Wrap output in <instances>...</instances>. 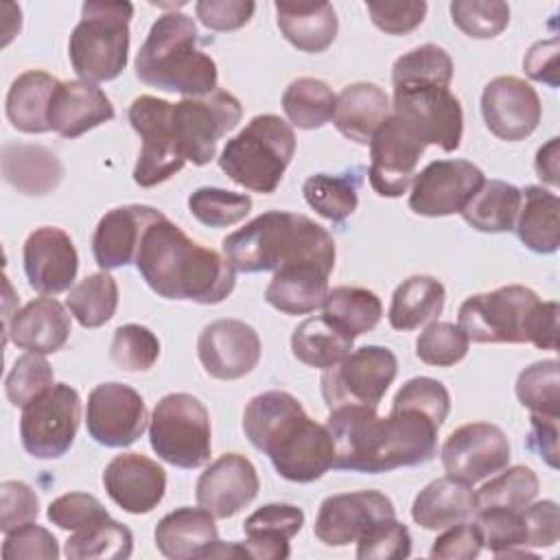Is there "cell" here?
<instances>
[{
  "label": "cell",
  "mask_w": 560,
  "mask_h": 560,
  "mask_svg": "<svg viewBox=\"0 0 560 560\" xmlns=\"http://www.w3.org/2000/svg\"><path fill=\"white\" fill-rule=\"evenodd\" d=\"M451 411L444 389L431 381H407L394 396L387 418L376 407L330 409L326 427L335 444L332 468L387 472L418 466L438 455V431Z\"/></svg>",
  "instance_id": "cell-1"
},
{
  "label": "cell",
  "mask_w": 560,
  "mask_h": 560,
  "mask_svg": "<svg viewBox=\"0 0 560 560\" xmlns=\"http://www.w3.org/2000/svg\"><path fill=\"white\" fill-rule=\"evenodd\" d=\"M243 431L287 481L311 483L335 464L328 427L308 418L289 392L269 389L254 396L243 411Z\"/></svg>",
  "instance_id": "cell-2"
},
{
  "label": "cell",
  "mask_w": 560,
  "mask_h": 560,
  "mask_svg": "<svg viewBox=\"0 0 560 560\" xmlns=\"http://www.w3.org/2000/svg\"><path fill=\"white\" fill-rule=\"evenodd\" d=\"M136 267L149 289L166 300L219 304L236 284V269L225 256L188 238L166 217L147 228Z\"/></svg>",
  "instance_id": "cell-3"
},
{
  "label": "cell",
  "mask_w": 560,
  "mask_h": 560,
  "mask_svg": "<svg viewBox=\"0 0 560 560\" xmlns=\"http://www.w3.org/2000/svg\"><path fill=\"white\" fill-rule=\"evenodd\" d=\"M223 254L236 271H278L295 262L335 269V241L313 219L269 210L223 238Z\"/></svg>",
  "instance_id": "cell-4"
},
{
  "label": "cell",
  "mask_w": 560,
  "mask_h": 560,
  "mask_svg": "<svg viewBox=\"0 0 560 560\" xmlns=\"http://www.w3.org/2000/svg\"><path fill=\"white\" fill-rule=\"evenodd\" d=\"M457 326L477 343H534L558 350V302H540L523 284L470 295L459 306Z\"/></svg>",
  "instance_id": "cell-5"
},
{
  "label": "cell",
  "mask_w": 560,
  "mask_h": 560,
  "mask_svg": "<svg viewBox=\"0 0 560 560\" xmlns=\"http://www.w3.org/2000/svg\"><path fill=\"white\" fill-rule=\"evenodd\" d=\"M197 24L190 15H160L136 55V77L164 92L203 96L217 90V63L197 46Z\"/></svg>",
  "instance_id": "cell-6"
},
{
  "label": "cell",
  "mask_w": 560,
  "mask_h": 560,
  "mask_svg": "<svg viewBox=\"0 0 560 560\" xmlns=\"http://www.w3.org/2000/svg\"><path fill=\"white\" fill-rule=\"evenodd\" d=\"M293 153V127L276 114H258L225 142L219 155V168L234 184L269 195L280 186Z\"/></svg>",
  "instance_id": "cell-7"
},
{
  "label": "cell",
  "mask_w": 560,
  "mask_h": 560,
  "mask_svg": "<svg viewBox=\"0 0 560 560\" xmlns=\"http://www.w3.org/2000/svg\"><path fill=\"white\" fill-rule=\"evenodd\" d=\"M131 18V2H83L81 20L68 42L70 63L83 81H112L125 70Z\"/></svg>",
  "instance_id": "cell-8"
},
{
  "label": "cell",
  "mask_w": 560,
  "mask_h": 560,
  "mask_svg": "<svg viewBox=\"0 0 560 560\" xmlns=\"http://www.w3.org/2000/svg\"><path fill=\"white\" fill-rule=\"evenodd\" d=\"M149 442L155 455L177 468H199L210 462V413L199 398L173 392L160 398L149 418Z\"/></svg>",
  "instance_id": "cell-9"
},
{
  "label": "cell",
  "mask_w": 560,
  "mask_h": 560,
  "mask_svg": "<svg viewBox=\"0 0 560 560\" xmlns=\"http://www.w3.org/2000/svg\"><path fill=\"white\" fill-rule=\"evenodd\" d=\"M241 116L238 98L225 90L173 103L171 127L184 160L195 166L208 164L217 153V142L241 122Z\"/></svg>",
  "instance_id": "cell-10"
},
{
  "label": "cell",
  "mask_w": 560,
  "mask_h": 560,
  "mask_svg": "<svg viewBox=\"0 0 560 560\" xmlns=\"http://www.w3.org/2000/svg\"><path fill=\"white\" fill-rule=\"evenodd\" d=\"M398 374V359L385 346H363L326 368L319 385L328 409L361 405L378 407Z\"/></svg>",
  "instance_id": "cell-11"
},
{
  "label": "cell",
  "mask_w": 560,
  "mask_h": 560,
  "mask_svg": "<svg viewBox=\"0 0 560 560\" xmlns=\"http://www.w3.org/2000/svg\"><path fill=\"white\" fill-rule=\"evenodd\" d=\"M81 422L79 392L55 383L22 407L20 440L24 451L37 459H57L74 442Z\"/></svg>",
  "instance_id": "cell-12"
},
{
  "label": "cell",
  "mask_w": 560,
  "mask_h": 560,
  "mask_svg": "<svg viewBox=\"0 0 560 560\" xmlns=\"http://www.w3.org/2000/svg\"><path fill=\"white\" fill-rule=\"evenodd\" d=\"M392 114L398 116L422 144L457 151L464 133V112L459 98L435 83H411L394 88Z\"/></svg>",
  "instance_id": "cell-13"
},
{
  "label": "cell",
  "mask_w": 560,
  "mask_h": 560,
  "mask_svg": "<svg viewBox=\"0 0 560 560\" xmlns=\"http://www.w3.org/2000/svg\"><path fill=\"white\" fill-rule=\"evenodd\" d=\"M171 105L164 98L142 94L129 105V122L142 140L133 182L142 188L158 186L186 164L171 127Z\"/></svg>",
  "instance_id": "cell-14"
},
{
  "label": "cell",
  "mask_w": 560,
  "mask_h": 560,
  "mask_svg": "<svg viewBox=\"0 0 560 560\" xmlns=\"http://www.w3.org/2000/svg\"><path fill=\"white\" fill-rule=\"evenodd\" d=\"M446 475L477 483L483 481L510 464L508 435L490 422H468L457 427L440 451Z\"/></svg>",
  "instance_id": "cell-15"
},
{
  "label": "cell",
  "mask_w": 560,
  "mask_h": 560,
  "mask_svg": "<svg viewBox=\"0 0 560 560\" xmlns=\"http://www.w3.org/2000/svg\"><path fill=\"white\" fill-rule=\"evenodd\" d=\"M486 182L479 166L466 160H433L416 173L409 208L422 217H448L464 206Z\"/></svg>",
  "instance_id": "cell-16"
},
{
  "label": "cell",
  "mask_w": 560,
  "mask_h": 560,
  "mask_svg": "<svg viewBox=\"0 0 560 560\" xmlns=\"http://www.w3.org/2000/svg\"><path fill=\"white\" fill-rule=\"evenodd\" d=\"M142 396L125 383H101L88 396L85 424L94 442L109 448L133 444L147 429Z\"/></svg>",
  "instance_id": "cell-17"
},
{
  "label": "cell",
  "mask_w": 560,
  "mask_h": 560,
  "mask_svg": "<svg viewBox=\"0 0 560 560\" xmlns=\"http://www.w3.org/2000/svg\"><path fill=\"white\" fill-rule=\"evenodd\" d=\"M422 140L394 114L370 140V184L381 197H400L416 177V166L424 153Z\"/></svg>",
  "instance_id": "cell-18"
},
{
  "label": "cell",
  "mask_w": 560,
  "mask_h": 560,
  "mask_svg": "<svg viewBox=\"0 0 560 560\" xmlns=\"http://www.w3.org/2000/svg\"><path fill=\"white\" fill-rule=\"evenodd\" d=\"M197 354L210 376L219 381H236L258 365L260 337L241 319H217L199 332Z\"/></svg>",
  "instance_id": "cell-19"
},
{
  "label": "cell",
  "mask_w": 560,
  "mask_h": 560,
  "mask_svg": "<svg viewBox=\"0 0 560 560\" xmlns=\"http://www.w3.org/2000/svg\"><path fill=\"white\" fill-rule=\"evenodd\" d=\"M481 116L490 133L516 142L536 131L542 105L527 81L518 77H497L481 92Z\"/></svg>",
  "instance_id": "cell-20"
},
{
  "label": "cell",
  "mask_w": 560,
  "mask_h": 560,
  "mask_svg": "<svg viewBox=\"0 0 560 560\" xmlns=\"http://www.w3.org/2000/svg\"><path fill=\"white\" fill-rule=\"evenodd\" d=\"M396 516L394 503L378 490H357L326 497L315 518V536L328 547L357 542L378 518Z\"/></svg>",
  "instance_id": "cell-21"
},
{
  "label": "cell",
  "mask_w": 560,
  "mask_h": 560,
  "mask_svg": "<svg viewBox=\"0 0 560 560\" xmlns=\"http://www.w3.org/2000/svg\"><path fill=\"white\" fill-rule=\"evenodd\" d=\"M22 260L26 280L37 293L57 295L72 289L79 254L61 228L44 225L31 232L22 247Z\"/></svg>",
  "instance_id": "cell-22"
},
{
  "label": "cell",
  "mask_w": 560,
  "mask_h": 560,
  "mask_svg": "<svg viewBox=\"0 0 560 560\" xmlns=\"http://www.w3.org/2000/svg\"><path fill=\"white\" fill-rule=\"evenodd\" d=\"M258 488L254 464L245 455L225 453L199 475L195 497L214 518H230L256 499Z\"/></svg>",
  "instance_id": "cell-23"
},
{
  "label": "cell",
  "mask_w": 560,
  "mask_h": 560,
  "mask_svg": "<svg viewBox=\"0 0 560 560\" xmlns=\"http://www.w3.org/2000/svg\"><path fill=\"white\" fill-rule=\"evenodd\" d=\"M109 499L129 514H147L166 492L164 468L140 453H120L103 470Z\"/></svg>",
  "instance_id": "cell-24"
},
{
  "label": "cell",
  "mask_w": 560,
  "mask_h": 560,
  "mask_svg": "<svg viewBox=\"0 0 560 560\" xmlns=\"http://www.w3.org/2000/svg\"><path fill=\"white\" fill-rule=\"evenodd\" d=\"M162 217L164 214L160 210L140 203L109 210L105 217H101L92 236V254L96 265L107 271L136 262L147 228Z\"/></svg>",
  "instance_id": "cell-25"
},
{
  "label": "cell",
  "mask_w": 560,
  "mask_h": 560,
  "mask_svg": "<svg viewBox=\"0 0 560 560\" xmlns=\"http://www.w3.org/2000/svg\"><path fill=\"white\" fill-rule=\"evenodd\" d=\"M112 118L114 105L107 94L98 85L83 79L59 83L48 107L50 131L70 140Z\"/></svg>",
  "instance_id": "cell-26"
},
{
  "label": "cell",
  "mask_w": 560,
  "mask_h": 560,
  "mask_svg": "<svg viewBox=\"0 0 560 560\" xmlns=\"http://www.w3.org/2000/svg\"><path fill=\"white\" fill-rule=\"evenodd\" d=\"M4 330L7 339L20 350L50 354L66 346L70 337V315L55 298H37L15 311Z\"/></svg>",
  "instance_id": "cell-27"
},
{
  "label": "cell",
  "mask_w": 560,
  "mask_h": 560,
  "mask_svg": "<svg viewBox=\"0 0 560 560\" xmlns=\"http://www.w3.org/2000/svg\"><path fill=\"white\" fill-rule=\"evenodd\" d=\"M304 512L291 503H267L249 514L243 523L245 542H241L249 558L284 560L291 556V538L302 529Z\"/></svg>",
  "instance_id": "cell-28"
},
{
  "label": "cell",
  "mask_w": 560,
  "mask_h": 560,
  "mask_svg": "<svg viewBox=\"0 0 560 560\" xmlns=\"http://www.w3.org/2000/svg\"><path fill=\"white\" fill-rule=\"evenodd\" d=\"M330 269L317 262H295L273 271L265 300L280 313L306 315L319 308L328 293Z\"/></svg>",
  "instance_id": "cell-29"
},
{
  "label": "cell",
  "mask_w": 560,
  "mask_h": 560,
  "mask_svg": "<svg viewBox=\"0 0 560 560\" xmlns=\"http://www.w3.org/2000/svg\"><path fill=\"white\" fill-rule=\"evenodd\" d=\"M155 547L171 560L203 558L219 540L214 516L199 508H177L155 525Z\"/></svg>",
  "instance_id": "cell-30"
},
{
  "label": "cell",
  "mask_w": 560,
  "mask_h": 560,
  "mask_svg": "<svg viewBox=\"0 0 560 560\" xmlns=\"http://www.w3.org/2000/svg\"><path fill=\"white\" fill-rule=\"evenodd\" d=\"M392 114V103L385 90L376 83L359 81L346 85L335 103L332 122L341 136L357 144H370L376 129Z\"/></svg>",
  "instance_id": "cell-31"
},
{
  "label": "cell",
  "mask_w": 560,
  "mask_h": 560,
  "mask_svg": "<svg viewBox=\"0 0 560 560\" xmlns=\"http://www.w3.org/2000/svg\"><path fill=\"white\" fill-rule=\"evenodd\" d=\"M0 168L4 182L22 195H48L63 177L61 160L42 144L7 142L0 153Z\"/></svg>",
  "instance_id": "cell-32"
},
{
  "label": "cell",
  "mask_w": 560,
  "mask_h": 560,
  "mask_svg": "<svg viewBox=\"0 0 560 560\" xmlns=\"http://www.w3.org/2000/svg\"><path fill=\"white\" fill-rule=\"evenodd\" d=\"M475 514V490L451 475L433 479L413 499L411 518L422 529H446Z\"/></svg>",
  "instance_id": "cell-33"
},
{
  "label": "cell",
  "mask_w": 560,
  "mask_h": 560,
  "mask_svg": "<svg viewBox=\"0 0 560 560\" xmlns=\"http://www.w3.org/2000/svg\"><path fill=\"white\" fill-rule=\"evenodd\" d=\"M278 28L304 52H324L337 37V13L330 2H276Z\"/></svg>",
  "instance_id": "cell-34"
},
{
  "label": "cell",
  "mask_w": 560,
  "mask_h": 560,
  "mask_svg": "<svg viewBox=\"0 0 560 560\" xmlns=\"http://www.w3.org/2000/svg\"><path fill=\"white\" fill-rule=\"evenodd\" d=\"M59 79L44 70L22 72L7 92V118L22 133H46L48 107L59 88Z\"/></svg>",
  "instance_id": "cell-35"
},
{
  "label": "cell",
  "mask_w": 560,
  "mask_h": 560,
  "mask_svg": "<svg viewBox=\"0 0 560 560\" xmlns=\"http://www.w3.org/2000/svg\"><path fill=\"white\" fill-rule=\"evenodd\" d=\"M560 199L542 186L521 190V210L514 230L521 243L536 254H553L560 245Z\"/></svg>",
  "instance_id": "cell-36"
},
{
  "label": "cell",
  "mask_w": 560,
  "mask_h": 560,
  "mask_svg": "<svg viewBox=\"0 0 560 560\" xmlns=\"http://www.w3.org/2000/svg\"><path fill=\"white\" fill-rule=\"evenodd\" d=\"M446 291L444 284L433 276H409L402 280L394 295L387 311L389 326L394 330H413L422 324L433 322L444 308Z\"/></svg>",
  "instance_id": "cell-37"
},
{
  "label": "cell",
  "mask_w": 560,
  "mask_h": 560,
  "mask_svg": "<svg viewBox=\"0 0 560 560\" xmlns=\"http://www.w3.org/2000/svg\"><path fill=\"white\" fill-rule=\"evenodd\" d=\"M521 210V190L503 179L483 182L481 188L459 212L464 221L488 234H501L514 230Z\"/></svg>",
  "instance_id": "cell-38"
},
{
  "label": "cell",
  "mask_w": 560,
  "mask_h": 560,
  "mask_svg": "<svg viewBox=\"0 0 560 560\" xmlns=\"http://www.w3.org/2000/svg\"><path fill=\"white\" fill-rule=\"evenodd\" d=\"M354 339L341 332L324 315L300 322L291 335L293 357L308 368H332L352 352Z\"/></svg>",
  "instance_id": "cell-39"
},
{
  "label": "cell",
  "mask_w": 560,
  "mask_h": 560,
  "mask_svg": "<svg viewBox=\"0 0 560 560\" xmlns=\"http://www.w3.org/2000/svg\"><path fill=\"white\" fill-rule=\"evenodd\" d=\"M322 306H324V317L352 339L376 328L383 315V304L378 295L363 287L343 284V287L328 289Z\"/></svg>",
  "instance_id": "cell-40"
},
{
  "label": "cell",
  "mask_w": 560,
  "mask_h": 560,
  "mask_svg": "<svg viewBox=\"0 0 560 560\" xmlns=\"http://www.w3.org/2000/svg\"><path fill=\"white\" fill-rule=\"evenodd\" d=\"M337 96L332 90L313 77L291 81L282 94V109L289 122L298 129H319L335 116Z\"/></svg>",
  "instance_id": "cell-41"
},
{
  "label": "cell",
  "mask_w": 560,
  "mask_h": 560,
  "mask_svg": "<svg viewBox=\"0 0 560 560\" xmlns=\"http://www.w3.org/2000/svg\"><path fill=\"white\" fill-rule=\"evenodd\" d=\"M133 551V534L118 521L105 518L92 527L72 532L66 540V558L70 560H125Z\"/></svg>",
  "instance_id": "cell-42"
},
{
  "label": "cell",
  "mask_w": 560,
  "mask_h": 560,
  "mask_svg": "<svg viewBox=\"0 0 560 560\" xmlns=\"http://www.w3.org/2000/svg\"><path fill=\"white\" fill-rule=\"evenodd\" d=\"M66 306L83 328H98L116 313L118 284L107 271L90 273L68 291Z\"/></svg>",
  "instance_id": "cell-43"
},
{
  "label": "cell",
  "mask_w": 560,
  "mask_h": 560,
  "mask_svg": "<svg viewBox=\"0 0 560 560\" xmlns=\"http://www.w3.org/2000/svg\"><path fill=\"white\" fill-rule=\"evenodd\" d=\"M538 477L529 466H512L499 470L488 483L475 492V512L503 508V510H523L538 494Z\"/></svg>",
  "instance_id": "cell-44"
},
{
  "label": "cell",
  "mask_w": 560,
  "mask_h": 560,
  "mask_svg": "<svg viewBox=\"0 0 560 560\" xmlns=\"http://www.w3.org/2000/svg\"><path fill=\"white\" fill-rule=\"evenodd\" d=\"M306 203L324 219L332 223L346 221L359 206L357 179L348 175H311L302 186Z\"/></svg>",
  "instance_id": "cell-45"
},
{
  "label": "cell",
  "mask_w": 560,
  "mask_h": 560,
  "mask_svg": "<svg viewBox=\"0 0 560 560\" xmlns=\"http://www.w3.org/2000/svg\"><path fill=\"white\" fill-rule=\"evenodd\" d=\"M453 79V61L451 55L435 44L418 46L394 61L392 68V83L411 85V83H435V85H451Z\"/></svg>",
  "instance_id": "cell-46"
},
{
  "label": "cell",
  "mask_w": 560,
  "mask_h": 560,
  "mask_svg": "<svg viewBox=\"0 0 560 560\" xmlns=\"http://www.w3.org/2000/svg\"><path fill=\"white\" fill-rule=\"evenodd\" d=\"M558 361H536L516 378V398L532 413L560 416V374Z\"/></svg>",
  "instance_id": "cell-47"
},
{
  "label": "cell",
  "mask_w": 560,
  "mask_h": 560,
  "mask_svg": "<svg viewBox=\"0 0 560 560\" xmlns=\"http://www.w3.org/2000/svg\"><path fill=\"white\" fill-rule=\"evenodd\" d=\"M190 214L208 228H228L243 221L252 210V197L214 186H203L188 197Z\"/></svg>",
  "instance_id": "cell-48"
},
{
  "label": "cell",
  "mask_w": 560,
  "mask_h": 560,
  "mask_svg": "<svg viewBox=\"0 0 560 560\" xmlns=\"http://www.w3.org/2000/svg\"><path fill=\"white\" fill-rule=\"evenodd\" d=\"M453 24L472 39H492L510 24V7L501 0H455L451 2Z\"/></svg>",
  "instance_id": "cell-49"
},
{
  "label": "cell",
  "mask_w": 560,
  "mask_h": 560,
  "mask_svg": "<svg viewBox=\"0 0 560 560\" xmlns=\"http://www.w3.org/2000/svg\"><path fill=\"white\" fill-rule=\"evenodd\" d=\"M468 337L453 322H431L416 341V357L427 365L451 368L468 352Z\"/></svg>",
  "instance_id": "cell-50"
},
{
  "label": "cell",
  "mask_w": 560,
  "mask_h": 560,
  "mask_svg": "<svg viewBox=\"0 0 560 560\" xmlns=\"http://www.w3.org/2000/svg\"><path fill=\"white\" fill-rule=\"evenodd\" d=\"M112 361L127 372H144L153 368L160 357L158 337L140 324L118 326L109 346Z\"/></svg>",
  "instance_id": "cell-51"
},
{
  "label": "cell",
  "mask_w": 560,
  "mask_h": 560,
  "mask_svg": "<svg viewBox=\"0 0 560 560\" xmlns=\"http://www.w3.org/2000/svg\"><path fill=\"white\" fill-rule=\"evenodd\" d=\"M472 516L481 534L483 547H488L497 558L510 549L527 547L521 510L490 508V510H477Z\"/></svg>",
  "instance_id": "cell-52"
},
{
  "label": "cell",
  "mask_w": 560,
  "mask_h": 560,
  "mask_svg": "<svg viewBox=\"0 0 560 560\" xmlns=\"http://www.w3.org/2000/svg\"><path fill=\"white\" fill-rule=\"evenodd\" d=\"M411 553V534L396 516L378 518L357 540L359 560H402Z\"/></svg>",
  "instance_id": "cell-53"
},
{
  "label": "cell",
  "mask_w": 560,
  "mask_h": 560,
  "mask_svg": "<svg viewBox=\"0 0 560 560\" xmlns=\"http://www.w3.org/2000/svg\"><path fill=\"white\" fill-rule=\"evenodd\" d=\"M55 381L50 363L37 354V352H26L15 359L13 368L9 370L4 378V392L11 405L24 407L28 400L46 392Z\"/></svg>",
  "instance_id": "cell-54"
},
{
  "label": "cell",
  "mask_w": 560,
  "mask_h": 560,
  "mask_svg": "<svg viewBox=\"0 0 560 560\" xmlns=\"http://www.w3.org/2000/svg\"><path fill=\"white\" fill-rule=\"evenodd\" d=\"M46 516L52 525L68 532H79L109 518L105 505L88 492H68L57 497L50 501Z\"/></svg>",
  "instance_id": "cell-55"
},
{
  "label": "cell",
  "mask_w": 560,
  "mask_h": 560,
  "mask_svg": "<svg viewBox=\"0 0 560 560\" xmlns=\"http://www.w3.org/2000/svg\"><path fill=\"white\" fill-rule=\"evenodd\" d=\"M2 558L4 560H57L59 558V542L57 538L42 525L26 523L9 534H4L2 542Z\"/></svg>",
  "instance_id": "cell-56"
},
{
  "label": "cell",
  "mask_w": 560,
  "mask_h": 560,
  "mask_svg": "<svg viewBox=\"0 0 560 560\" xmlns=\"http://www.w3.org/2000/svg\"><path fill=\"white\" fill-rule=\"evenodd\" d=\"M39 516V499L24 481L0 483V529L9 534Z\"/></svg>",
  "instance_id": "cell-57"
},
{
  "label": "cell",
  "mask_w": 560,
  "mask_h": 560,
  "mask_svg": "<svg viewBox=\"0 0 560 560\" xmlns=\"http://www.w3.org/2000/svg\"><path fill=\"white\" fill-rule=\"evenodd\" d=\"M368 13L376 28L387 35H407L422 24L427 15L424 0H402V2H368Z\"/></svg>",
  "instance_id": "cell-58"
},
{
  "label": "cell",
  "mask_w": 560,
  "mask_h": 560,
  "mask_svg": "<svg viewBox=\"0 0 560 560\" xmlns=\"http://www.w3.org/2000/svg\"><path fill=\"white\" fill-rule=\"evenodd\" d=\"M256 11L252 0H199L195 13L210 31H236L245 26Z\"/></svg>",
  "instance_id": "cell-59"
},
{
  "label": "cell",
  "mask_w": 560,
  "mask_h": 560,
  "mask_svg": "<svg viewBox=\"0 0 560 560\" xmlns=\"http://www.w3.org/2000/svg\"><path fill=\"white\" fill-rule=\"evenodd\" d=\"M481 549L483 540L475 521H462L446 527V532L433 540L429 556L444 560H472L481 553Z\"/></svg>",
  "instance_id": "cell-60"
},
{
  "label": "cell",
  "mask_w": 560,
  "mask_h": 560,
  "mask_svg": "<svg viewBox=\"0 0 560 560\" xmlns=\"http://www.w3.org/2000/svg\"><path fill=\"white\" fill-rule=\"evenodd\" d=\"M527 547H553L560 538L558 503L551 499L529 503L521 510Z\"/></svg>",
  "instance_id": "cell-61"
},
{
  "label": "cell",
  "mask_w": 560,
  "mask_h": 560,
  "mask_svg": "<svg viewBox=\"0 0 560 560\" xmlns=\"http://www.w3.org/2000/svg\"><path fill=\"white\" fill-rule=\"evenodd\" d=\"M558 418L560 416H547V413L529 416L527 448L536 453L551 468H558Z\"/></svg>",
  "instance_id": "cell-62"
},
{
  "label": "cell",
  "mask_w": 560,
  "mask_h": 560,
  "mask_svg": "<svg viewBox=\"0 0 560 560\" xmlns=\"http://www.w3.org/2000/svg\"><path fill=\"white\" fill-rule=\"evenodd\" d=\"M523 68L529 79L547 83L549 88H558V37L536 42L527 50Z\"/></svg>",
  "instance_id": "cell-63"
},
{
  "label": "cell",
  "mask_w": 560,
  "mask_h": 560,
  "mask_svg": "<svg viewBox=\"0 0 560 560\" xmlns=\"http://www.w3.org/2000/svg\"><path fill=\"white\" fill-rule=\"evenodd\" d=\"M558 164H560V158H558V138H551L545 147L538 149L536 153V160H534V168H536V175L549 184V186H558Z\"/></svg>",
  "instance_id": "cell-64"
}]
</instances>
